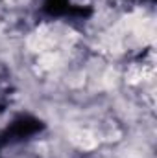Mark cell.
I'll list each match as a JSON object with an SVG mask.
<instances>
[{"mask_svg":"<svg viewBox=\"0 0 157 158\" xmlns=\"http://www.w3.org/2000/svg\"><path fill=\"white\" fill-rule=\"evenodd\" d=\"M72 142L78 145V147H83V149H91V147H94V143H96V140L89 134V132H76V134H72Z\"/></svg>","mask_w":157,"mask_h":158,"instance_id":"6da1fadb","label":"cell"}]
</instances>
